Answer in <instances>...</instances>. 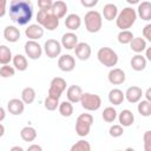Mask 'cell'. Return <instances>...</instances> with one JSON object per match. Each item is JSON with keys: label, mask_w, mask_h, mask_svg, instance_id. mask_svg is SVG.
<instances>
[{"label": "cell", "mask_w": 151, "mask_h": 151, "mask_svg": "<svg viewBox=\"0 0 151 151\" xmlns=\"http://www.w3.org/2000/svg\"><path fill=\"white\" fill-rule=\"evenodd\" d=\"M130 65L132 67V70L137 71V72H140L143 70H145L146 67V59L144 55L137 53L136 55H133L131 58V61H130Z\"/></svg>", "instance_id": "cell-24"}, {"label": "cell", "mask_w": 151, "mask_h": 151, "mask_svg": "<svg viewBox=\"0 0 151 151\" xmlns=\"http://www.w3.org/2000/svg\"><path fill=\"white\" fill-rule=\"evenodd\" d=\"M58 67L63 72H71L76 67V60L71 54H63L58 59Z\"/></svg>", "instance_id": "cell-11"}, {"label": "cell", "mask_w": 151, "mask_h": 151, "mask_svg": "<svg viewBox=\"0 0 151 151\" xmlns=\"http://www.w3.org/2000/svg\"><path fill=\"white\" fill-rule=\"evenodd\" d=\"M25 34L29 40H39L44 35V27L39 24H32L25 29Z\"/></svg>", "instance_id": "cell-12"}, {"label": "cell", "mask_w": 151, "mask_h": 151, "mask_svg": "<svg viewBox=\"0 0 151 151\" xmlns=\"http://www.w3.org/2000/svg\"><path fill=\"white\" fill-rule=\"evenodd\" d=\"M51 11L52 13L58 18V19H61L66 15L67 13V5L65 1L63 0H57L55 2L52 4V7H51Z\"/></svg>", "instance_id": "cell-20"}, {"label": "cell", "mask_w": 151, "mask_h": 151, "mask_svg": "<svg viewBox=\"0 0 151 151\" xmlns=\"http://www.w3.org/2000/svg\"><path fill=\"white\" fill-rule=\"evenodd\" d=\"M118 120H119V123H120V125H122L123 127H129V126H131V125L133 124V122H134V116H133L132 111L125 109V110H123V111L119 113Z\"/></svg>", "instance_id": "cell-21"}, {"label": "cell", "mask_w": 151, "mask_h": 151, "mask_svg": "<svg viewBox=\"0 0 151 151\" xmlns=\"http://www.w3.org/2000/svg\"><path fill=\"white\" fill-rule=\"evenodd\" d=\"M90 150H91L90 143L84 139L78 140L76 144H73L71 146V151H90Z\"/></svg>", "instance_id": "cell-37"}, {"label": "cell", "mask_w": 151, "mask_h": 151, "mask_svg": "<svg viewBox=\"0 0 151 151\" xmlns=\"http://www.w3.org/2000/svg\"><path fill=\"white\" fill-rule=\"evenodd\" d=\"M117 14H118V8L114 4H106L103 8V15L104 18L107 20V21H112L117 18Z\"/></svg>", "instance_id": "cell-26"}, {"label": "cell", "mask_w": 151, "mask_h": 151, "mask_svg": "<svg viewBox=\"0 0 151 151\" xmlns=\"http://www.w3.org/2000/svg\"><path fill=\"white\" fill-rule=\"evenodd\" d=\"M37 21L47 31H54L59 26V19L52 13L51 9H39L37 13Z\"/></svg>", "instance_id": "cell-3"}, {"label": "cell", "mask_w": 151, "mask_h": 151, "mask_svg": "<svg viewBox=\"0 0 151 151\" xmlns=\"http://www.w3.org/2000/svg\"><path fill=\"white\" fill-rule=\"evenodd\" d=\"M74 53L79 60H87L92 53L91 46L87 42H78L74 47Z\"/></svg>", "instance_id": "cell-13"}, {"label": "cell", "mask_w": 151, "mask_h": 151, "mask_svg": "<svg viewBox=\"0 0 151 151\" xmlns=\"http://www.w3.org/2000/svg\"><path fill=\"white\" fill-rule=\"evenodd\" d=\"M12 61H13V65H14V68H17L18 71H26L27 67H28V63H27V59L25 55L22 54H15L13 58H12Z\"/></svg>", "instance_id": "cell-29"}, {"label": "cell", "mask_w": 151, "mask_h": 151, "mask_svg": "<svg viewBox=\"0 0 151 151\" xmlns=\"http://www.w3.org/2000/svg\"><path fill=\"white\" fill-rule=\"evenodd\" d=\"M81 94H83V90L80 86L78 85H71L67 91H66V97H67V100L71 101L72 104H76V103H79L80 101V98H81Z\"/></svg>", "instance_id": "cell-18"}, {"label": "cell", "mask_w": 151, "mask_h": 151, "mask_svg": "<svg viewBox=\"0 0 151 151\" xmlns=\"http://www.w3.org/2000/svg\"><path fill=\"white\" fill-rule=\"evenodd\" d=\"M35 99V90L33 87H25L21 91V100L25 104H32Z\"/></svg>", "instance_id": "cell-30"}, {"label": "cell", "mask_w": 151, "mask_h": 151, "mask_svg": "<svg viewBox=\"0 0 151 151\" xmlns=\"http://www.w3.org/2000/svg\"><path fill=\"white\" fill-rule=\"evenodd\" d=\"M123 133H124V129H123V126L120 124H114L109 130V134L111 137H113V138H118V137L123 136Z\"/></svg>", "instance_id": "cell-39"}, {"label": "cell", "mask_w": 151, "mask_h": 151, "mask_svg": "<svg viewBox=\"0 0 151 151\" xmlns=\"http://www.w3.org/2000/svg\"><path fill=\"white\" fill-rule=\"evenodd\" d=\"M12 58L13 57H12V52L9 47H7L6 45H0V64L1 65L9 64Z\"/></svg>", "instance_id": "cell-32"}, {"label": "cell", "mask_w": 151, "mask_h": 151, "mask_svg": "<svg viewBox=\"0 0 151 151\" xmlns=\"http://www.w3.org/2000/svg\"><path fill=\"white\" fill-rule=\"evenodd\" d=\"M11 150H12V151H24V149H22L21 146H13Z\"/></svg>", "instance_id": "cell-50"}, {"label": "cell", "mask_w": 151, "mask_h": 151, "mask_svg": "<svg viewBox=\"0 0 151 151\" xmlns=\"http://www.w3.org/2000/svg\"><path fill=\"white\" fill-rule=\"evenodd\" d=\"M101 117H103L104 122H106V123H113L116 120V118H117V111H116L114 107L107 106V107L104 109V111L101 113Z\"/></svg>", "instance_id": "cell-34"}, {"label": "cell", "mask_w": 151, "mask_h": 151, "mask_svg": "<svg viewBox=\"0 0 151 151\" xmlns=\"http://www.w3.org/2000/svg\"><path fill=\"white\" fill-rule=\"evenodd\" d=\"M14 73H15V68L13 66H9V64L2 65L0 67V77L2 78H11L14 76Z\"/></svg>", "instance_id": "cell-38"}, {"label": "cell", "mask_w": 151, "mask_h": 151, "mask_svg": "<svg viewBox=\"0 0 151 151\" xmlns=\"http://www.w3.org/2000/svg\"><path fill=\"white\" fill-rule=\"evenodd\" d=\"M20 137L24 142H33L37 138V130L32 126H25L20 131Z\"/></svg>", "instance_id": "cell-28"}, {"label": "cell", "mask_w": 151, "mask_h": 151, "mask_svg": "<svg viewBox=\"0 0 151 151\" xmlns=\"http://www.w3.org/2000/svg\"><path fill=\"white\" fill-rule=\"evenodd\" d=\"M140 0H126V2L127 4H130V5H136V4H138Z\"/></svg>", "instance_id": "cell-51"}, {"label": "cell", "mask_w": 151, "mask_h": 151, "mask_svg": "<svg viewBox=\"0 0 151 151\" xmlns=\"http://www.w3.org/2000/svg\"><path fill=\"white\" fill-rule=\"evenodd\" d=\"M136 19H137L136 9H133L132 7H125L117 14L116 25L118 28H120V31L129 29L136 22Z\"/></svg>", "instance_id": "cell-2"}, {"label": "cell", "mask_w": 151, "mask_h": 151, "mask_svg": "<svg viewBox=\"0 0 151 151\" xmlns=\"http://www.w3.org/2000/svg\"><path fill=\"white\" fill-rule=\"evenodd\" d=\"M6 5L7 0H0V18H2L6 14Z\"/></svg>", "instance_id": "cell-44"}, {"label": "cell", "mask_w": 151, "mask_h": 151, "mask_svg": "<svg viewBox=\"0 0 151 151\" xmlns=\"http://www.w3.org/2000/svg\"><path fill=\"white\" fill-rule=\"evenodd\" d=\"M27 150H28V151H33V150H35V151H41V150H42V147H41L40 145L33 144V145H29V146L27 147Z\"/></svg>", "instance_id": "cell-45"}, {"label": "cell", "mask_w": 151, "mask_h": 151, "mask_svg": "<svg viewBox=\"0 0 151 151\" xmlns=\"http://www.w3.org/2000/svg\"><path fill=\"white\" fill-rule=\"evenodd\" d=\"M93 124V117L90 113H81L78 116L76 122V132L79 137H86L90 133Z\"/></svg>", "instance_id": "cell-6"}, {"label": "cell", "mask_w": 151, "mask_h": 151, "mask_svg": "<svg viewBox=\"0 0 151 151\" xmlns=\"http://www.w3.org/2000/svg\"><path fill=\"white\" fill-rule=\"evenodd\" d=\"M44 106L46 110L48 111H54L58 109L59 106V99L58 98H54V97H51V96H47L45 98V101H44Z\"/></svg>", "instance_id": "cell-36"}, {"label": "cell", "mask_w": 151, "mask_h": 151, "mask_svg": "<svg viewBox=\"0 0 151 151\" xmlns=\"http://www.w3.org/2000/svg\"><path fill=\"white\" fill-rule=\"evenodd\" d=\"M143 37H144L146 40L151 41V24H147V25L143 28Z\"/></svg>", "instance_id": "cell-42"}, {"label": "cell", "mask_w": 151, "mask_h": 151, "mask_svg": "<svg viewBox=\"0 0 151 151\" xmlns=\"http://www.w3.org/2000/svg\"><path fill=\"white\" fill-rule=\"evenodd\" d=\"M146 50V60H151V52H150V48H145Z\"/></svg>", "instance_id": "cell-49"}, {"label": "cell", "mask_w": 151, "mask_h": 151, "mask_svg": "<svg viewBox=\"0 0 151 151\" xmlns=\"http://www.w3.org/2000/svg\"><path fill=\"white\" fill-rule=\"evenodd\" d=\"M83 106V109L87 110V111H97L100 109L101 106V98L98 94H93V93H88V92H83L80 101H79Z\"/></svg>", "instance_id": "cell-7"}, {"label": "cell", "mask_w": 151, "mask_h": 151, "mask_svg": "<svg viewBox=\"0 0 151 151\" xmlns=\"http://www.w3.org/2000/svg\"><path fill=\"white\" fill-rule=\"evenodd\" d=\"M99 0H80V4L86 8H92L98 4Z\"/></svg>", "instance_id": "cell-43"}, {"label": "cell", "mask_w": 151, "mask_h": 151, "mask_svg": "<svg viewBox=\"0 0 151 151\" xmlns=\"http://www.w3.org/2000/svg\"><path fill=\"white\" fill-rule=\"evenodd\" d=\"M33 17V5L31 0H11L9 18L19 26L27 25Z\"/></svg>", "instance_id": "cell-1"}, {"label": "cell", "mask_w": 151, "mask_h": 151, "mask_svg": "<svg viewBox=\"0 0 151 151\" xmlns=\"http://www.w3.org/2000/svg\"><path fill=\"white\" fill-rule=\"evenodd\" d=\"M66 80L61 77H55L51 80L50 88H48V96L54 97V98H60L61 93L66 90Z\"/></svg>", "instance_id": "cell-8"}, {"label": "cell", "mask_w": 151, "mask_h": 151, "mask_svg": "<svg viewBox=\"0 0 151 151\" xmlns=\"http://www.w3.org/2000/svg\"><path fill=\"white\" fill-rule=\"evenodd\" d=\"M137 110L139 112L140 116L143 117H150L151 116V101L149 100H139L138 101V106H137Z\"/></svg>", "instance_id": "cell-33"}, {"label": "cell", "mask_w": 151, "mask_h": 151, "mask_svg": "<svg viewBox=\"0 0 151 151\" xmlns=\"http://www.w3.org/2000/svg\"><path fill=\"white\" fill-rule=\"evenodd\" d=\"M4 38L9 42H17L20 39V31L15 26H6L4 29Z\"/></svg>", "instance_id": "cell-23"}, {"label": "cell", "mask_w": 151, "mask_h": 151, "mask_svg": "<svg viewBox=\"0 0 151 151\" xmlns=\"http://www.w3.org/2000/svg\"><path fill=\"white\" fill-rule=\"evenodd\" d=\"M61 48H63L61 44L55 39H48L44 44V52L51 59L59 57L61 53Z\"/></svg>", "instance_id": "cell-9"}, {"label": "cell", "mask_w": 151, "mask_h": 151, "mask_svg": "<svg viewBox=\"0 0 151 151\" xmlns=\"http://www.w3.org/2000/svg\"><path fill=\"white\" fill-rule=\"evenodd\" d=\"M80 25H81V18L76 13L68 14L65 19V26L70 31H77L80 27Z\"/></svg>", "instance_id": "cell-22"}, {"label": "cell", "mask_w": 151, "mask_h": 151, "mask_svg": "<svg viewBox=\"0 0 151 151\" xmlns=\"http://www.w3.org/2000/svg\"><path fill=\"white\" fill-rule=\"evenodd\" d=\"M7 110L13 116H20L25 110V103L21 99L13 98L7 103Z\"/></svg>", "instance_id": "cell-15"}, {"label": "cell", "mask_w": 151, "mask_h": 151, "mask_svg": "<svg viewBox=\"0 0 151 151\" xmlns=\"http://www.w3.org/2000/svg\"><path fill=\"white\" fill-rule=\"evenodd\" d=\"M125 99L124 92L119 88H112L109 92V101L113 105H120Z\"/></svg>", "instance_id": "cell-25"}, {"label": "cell", "mask_w": 151, "mask_h": 151, "mask_svg": "<svg viewBox=\"0 0 151 151\" xmlns=\"http://www.w3.org/2000/svg\"><path fill=\"white\" fill-rule=\"evenodd\" d=\"M145 96H146V100L151 101V88H147V90H146V93H145Z\"/></svg>", "instance_id": "cell-47"}, {"label": "cell", "mask_w": 151, "mask_h": 151, "mask_svg": "<svg viewBox=\"0 0 151 151\" xmlns=\"http://www.w3.org/2000/svg\"><path fill=\"white\" fill-rule=\"evenodd\" d=\"M136 13L142 20L145 21L151 20V4L149 1H142V4L138 5Z\"/></svg>", "instance_id": "cell-19"}, {"label": "cell", "mask_w": 151, "mask_h": 151, "mask_svg": "<svg viewBox=\"0 0 151 151\" xmlns=\"http://www.w3.org/2000/svg\"><path fill=\"white\" fill-rule=\"evenodd\" d=\"M125 78H126L125 77V72L122 68H118V67L110 70V72L107 74L109 81L111 84H113V85H120V84H123L125 81Z\"/></svg>", "instance_id": "cell-16"}, {"label": "cell", "mask_w": 151, "mask_h": 151, "mask_svg": "<svg viewBox=\"0 0 151 151\" xmlns=\"http://www.w3.org/2000/svg\"><path fill=\"white\" fill-rule=\"evenodd\" d=\"M85 27L90 33H97L103 26V18L98 11H88L84 18Z\"/></svg>", "instance_id": "cell-4"}, {"label": "cell", "mask_w": 151, "mask_h": 151, "mask_svg": "<svg viewBox=\"0 0 151 151\" xmlns=\"http://www.w3.org/2000/svg\"><path fill=\"white\" fill-rule=\"evenodd\" d=\"M130 48L136 53H142L146 48V40L142 37H133V39L130 42Z\"/></svg>", "instance_id": "cell-27"}, {"label": "cell", "mask_w": 151, "mask_h": 151, "mask_svg": "<svg viewBox=\"0 0 151 151\" xmlns=\"http://www.w3.org/2000/svg\"><path fill=\"white\" fill-rule=\"evenodd\" d=\"M117 39H118V42L119 44H123V45H126V44H130L131 40L133 39V33L129 29H122L118 35H117Z\"/></svg>", "instance_id": "cell-35"}, {"label": "cell", "mask_w": 151, "mask_h": 151, "mask_svg": "<svg viewBox=\"0 0 151 151\" xmlns=\"http://www.w3.org/2000/svg\"><path fill=\"white\" fill-rule=\"evenodd\" d=\"M24 48H25L26 55L29 59H32V60L39 59L41 57V54H42V47L35 40H28V41H26Z\"/></svg>", "instance_id": "cell-10"}, {"label": "cell", "mask_w": 151, "mask_h": 151, "mask_svg": "<svg viewBox=\"0 0 151 151\" xmlns=\"http://www.w3.org/2000/svg\"><path fill=\"white\" fill-rule=\"evenodd\" d=\"M58 110H59V113L63 116V117H71L73 114V105L71 101H61L59 103V106H58Z\"/></svg>", "instance_id": "cell-31"}, {"label": "cell", "mask_w": 151, "mask_h": 151, "mask_svg": "<svg viewBox=\"0 0 151 151\" xmlns=\"http://www.w3.org/2000/svg\"><path fill=\"white\" fill-rule=\"evenodd\" d=\"M52 4V0H38V6L40 9H51Z\"/></svg>", "instance_id": "cell-41"}, {"label": "cell", "mask_w": 151, "mask_h": 151, "mask_svg": "<svg viewBox=\"0 0 151 151\" xmlns=\"http://www.w3.org/2000/svg\"><path fill=\"white\" fill-rule=\"evenodd\" d=\"M4 134H5V126L0 123V138H1Z\"/></svg>", "instance_id": "cell-48"}, {"label": "cell", "mask_w": 151, "mask_h": 151, "mask_svg": "<svg viewBox=\"0 0 151 151\" xmlns=\"http://www.w3.org/2000/svg\"><path fill=\"white\" fill-rule=\"evenodd\" d=\"M61 46L66 50H73L78 44V37L73 32H67L61 37Z\"/></svg>", "instance_id": "cell-17"}, {"label": "cell", "mask_w": 151, "mask_h": 151, "mask_svg": "<svg viewBox=\"0 0 151 151\" xmlns=\"http://www.w3.org/2000/svg\"><path fill=\"white\" fill-rule=\"evenodd\" d=\"M124 96H125V98H126V100L129 103L136 104V103H138L142 99L143 91H142V88L139 86H130L126 90V92L124 93Z\"/></svg>", "instance_id": "cell-14"}, {"label": "cell", "mask_w": 151, "mask_h": 151, "mask_svg": "<svg viewBox=\"0 0 151 151\" xmlns=\"http://www.w3.org/2000/svg\"><path fill=\"white\" fill-rule=\"evenodd\" d=\"M99 63L106 67H113L118 63V54L110 47H100L97 52Z\"/></svg>", "instance_id": "cell-5"}, {"label": "cell", "mask_w": 151, "mask_h": 151, "mask_svg": "<svg viewBox=\"0 0 151 151\" xmlns=\"http://www.w3.org/2000/svg\"><path fill=\"white\" fill-rule=\"evenodd\" d=\"M144 149L145 151H151V131L144 133Z\"/></svg>", "instance_id": "cell-40"}, {"label": "cell", "mask_w": 151, "mask_h": 151, "mask_svg": "<svg viewBox=\"0 0 151 151\" xmlns=\"http://www.w3.org/2000/svg\"><path fill=\"white\" fill-rule=\"evenodd\" d=\"M5 118H6V111H5V109H4L2 106H0V123H1Z\"/></svg>", "instance_id": "cell-46"}]
</instances>
